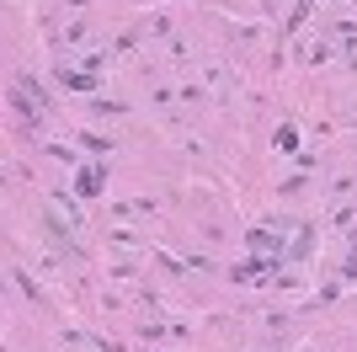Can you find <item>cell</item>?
<instances>
[{
	"label": "cell",
	"mask_w": 357,
	"mask_h": 352,
	"mask_svg": "<svg viewBox=\"0 0 357 352\" xmlns=\"http://www.w3.org/2000/svg\"><path fill=\"white\" fill-rule=\"evenodd\" d=\"M80 192H86V198H91V192H102V171H80Z\"/></svg>",
	"instance_id": "cell-1"
}]
</instances>
